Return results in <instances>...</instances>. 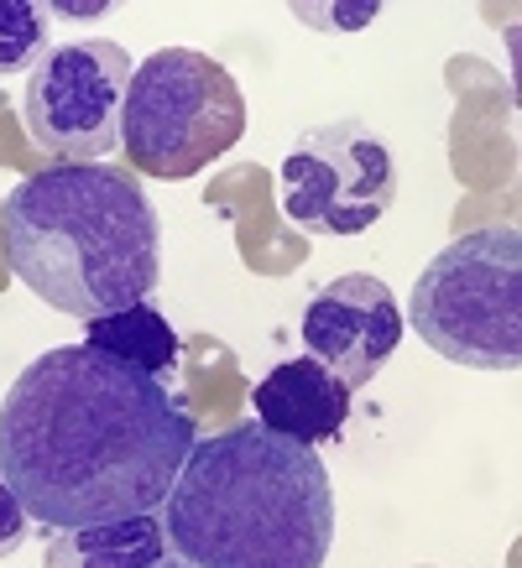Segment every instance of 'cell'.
Listing matches in <instances>:
<instances>
[{
	"label": "cell",
	"instance_id": "cell-3",
	"mask_svg": "<svg viewBox=\"0 0 522 568\" xmlns=\"http://www.w3.org/2000/svg\"><path fill=\"white\" fill-rule=\"evenodd\" d=\"M0 224L11 272L69 318H104L157 293L162 224L121 168H42L6 193Z\"/></svg>",
	"mask_w": 522,
	"mask_h": 568
},
{
	"label": "cell",
	"instance_id": "cell-11",
	"mask_svg": "<svg viewBox=\"0 0 522 568\" xmlns=\"http://www.w3.org/2000/svg\"><path fill=\"white\" fill-rule=\"evenodd\" d=\"M162 558H168V537L157 511L79 527V532H52L48 548V568H157Z\"/></svg>",
	"mask_w": 522,
	"mask_h": 568
},
{
	"label": "cell",
	"instance_id": "cell-4",
	"mask_svg": "<svg viewBox=\"0 0 522 568\" xmlns=\"http://www.w3.org/2000/svg\"><path fill=\"white\" fill-rule=\"evenodd\" d=\"M402 324L418 339L470 371L522 365V241L518 230L491 224L444 245L413 282Z\"/></svg>",
	"mask_w": 522,
	"mask_h": 568
},
{
	"label": "cell",
	"instance_id": "cell-14",
	"mask_svg": "<svg viewBox=\"0 0 522 568\" xmlns=\"http://www.w3.org/2000/svg\"><path fill=\"white\" fill-rule=\"evenodd\" d=\"M157 568H193V564H183V558H162Z\"/></svg>",
	"mask_w": 522,
	"mask_h": 568
},
{
	"label": "cell",
	"instance_id": "cell-8",
	"mask_svg": "<svg viewBox=\"0 0 522 568\" xmlns=\"http://www.w3.org/2000/svg\"><path fill=\"white\" fill-rule=\"evenodd\" d=\"M402 345L398 297L382 276L350 272L334 276L324 293L303 308V349L324 365L345 392H361L377 381Z\"/></svg>",
	"mask_w": 522,
	"mask_h": 568
},
{
	"label": "cell",
	"instance_id": "cell-6",
	"mask_svg": "<svg viewBox=\"0 0 522 568\" xmlns=\"http://www.w3.org/2000/svg\"><path fill=\"white\" fill-rule=\"evenodd\" d=\"M131 58L110 37L58 42L27 79L21 121L37 152L52 168H94L104 152L121 146V110L131 89Z\"/></svg>",
	"mask_w": 522,
	"mask_h": 568
},
{
	"label": "cell",
	"instance_id": "cell-12",
	"mask_svg": "<svg viewBox=\"0 0 522 568\" xmlns=\"http://www.w3.org/2000/svg\"><path fill=\"white\" fill-rule=\"evenodd\" d=\"M48 48V11L32 0H0V79L37 69Z\"/></svg>",
	"mask_w": 522,
	"mask_h": 568
},
{
	"label": "cell",
	"instance_id": "cell-2",
	"mask_svg": "<svg viewBox=\"0 0 522 568\" xmlns=\"http://www.w3.org/2000/svg\"><path fill=\"white\" fill-rule=\"evenodd\" d=\"M157 521L193 568H324L334 485L309 444L235 423L193 444Z\"/></svg>",
	"mask_w": 522,
	"mask_h": 568
},
{
	"label": "cell",
	"instance_id": "cell-9",
	"mask_svg": "<svg viewBox=\"0 0 522 568\" xmlns=\"http://www.w3.org/2000/svg\"><path fill=\"white\" fill-rule=\"evenodd\" d=\"M251 407H257V423L267 433L313 448V444H334L345 433L350 392L313 355H303V361L272 365L261 376V386L251 392Z\"/></svg>",
	"mask_w": 522,
	"mask_h": 568
},
{
	"label": "cell",
	"instance_id": "cell-7",
	"mask_svg": "<svg viewBox=\"0 0 522 568\" xmlns=\"http://www.w3.org/2000/svg\"><path fill=\"white\" fill-rule=\"evenodd\" d=\"M282 214L309 235H365L398 204V162L365 121L313 125L282 156Z\"/></svg>",
	"mask_w": 522,
	"mask_h": 568
},
{
	"label": "cell",
	"instance_id": "cell-10",
	"mask_svg": "<svg viewBox=\"0 0 522 568\" xmlns=\"http://www.w3.org/2000/svg\"><path fill=\"white\" fill-rule=\"evenodd\" d=\"M84 349L137 371V376L168 381L178 371V349L183 345H178V328L168 324V313H157L152 303H131V308H116L104 318H89Z\"/></svg>",
	"mask_w": 522,
	"mask_h": 568
},
{
	"label": "cell",
	"instance_id": "cell-1",
	"mask_svg": "<svg viewBox=\"0 0 522 568\" xmlns=\"http://www.w3.org/2000/svg\"><path fill=\"white\" fill-rule=\"evenodd\" d=\"M193 444V413L168 381L84 345L37 355L0 402L6 480L48 532L162 511Z\"/></svg>",
	"mask_w": 522,
	"mask_h": 568
},
{
	"label": "cell",
	"instance_id": "cell-5",
	"mask_svg": "<svg viewBox=\"0 0 522 568\" xmlns=\"http://www.w3.org/2000/svg\"><path fill=\"white\" fill-rule=\"evenodd\" d=\"M245 136V94L220 58L157 48L131 69L121 110L126 162L147 178H193Z\"/></svg>",
	"mask_w": 522,
	"mask_h": 568
},
{
	"label": "cell",
	"instance_id": "cell-13",
	"mask_svg": "<svg viewBox=\"0 0 522 568\" xmlns=\"http://www.w3.org/2000/svg\"><path fill=\"white\" fill-rule=\"evenodd\" d=\"M27 532H32V517H27L17 485L6 480V465H0V558H11L27 542Z\"/></svg>",
	"mask_w": 522,
	"mask_h": 568
}]
</instances>
